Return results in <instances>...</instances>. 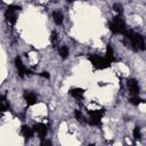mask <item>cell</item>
I'll use <instances>...</instances> for the list:
<instances>
[{"instance_id":"3957f363","label":"cell","mask_w":146,"mask_h":146,"mask_svg":"<svg viewBox=\"0 0 146 146\" xmlns=\"http://www.w3.org/2000/svg\"><path fill=\"white\" fill-rule=\"evenodd\" d=\"M88 59L91 62V64L98 68V70H103V68H106L111 65V62L107 60L105 57H100L99 55H96V54H92V55H89L88 56Z\"/></svg>"},{"instance_id":"ffe728a7","label":"cell","mask_w":146,"mask_h":146,"mask_svg":"<svg viewBox=\"0 0 146 146\" xmlns=\"http://www.w3.org/2000/svg\"><path fill=\"white\" fill-rule=\"evenodd\" d=\"M40 75H41L42 78H46V79H49V76H50L48 72H41V73H40Z\"/></svg>"},{"instance_id":"2e32d148","label":"cell","mask_w":146,"mask_h":146,"mask_svg":"<svg viewBox=\"0 0 146 146\" xmlns=\"http://www.w3.org/2000/svg\"><path fill=\"white\" fill-rule=\"evenodd\" d=\"M74 115H75V117H76V120H78L79 122H84V121H86L84 116L82 115V113H81L80 111H78V110H76V111L74 112Z\"/></svg>"},{"instance_id":"5b68a950","label":"cell","mask_w":146,"mask_h":146,"mask_svg":"<svg viewBox=\"0 0 146 146\" xmlns=\"http://www.w3.org/2000/svg\"><path fill=\"white\" fill-rule=\"evenodd\" d=\"M103 114H104V110H98V111H92V112H89V119H88V122L89 124L91 125H102V117H103Z\"/></svg>"},{"instance_id":"9a60e30c","label":"cell","mask_w":146,"mask_h":146,"mask_svg":"<svg viewBox=\"0 0 146 146\" xmlns=\"http://www.w3.org/2000/svg\"><path fill=\"white\" fill-rule=\"evenodd\" d=\"M130 103L133 104V105H138V104H140V103H144V100H143L141 98H139L137 95H133V96L130 98Z\"/></svg>"},{"instance_id":"30bf717a","label":"cell","mask_w":146,"mask_h":146,"mask_svg":"<svg viewBox=\"0 0 146 146\" xmlns=\"http://www.w3.org/2000/svg\"><path fill=\"white\" fill-rule=\"evenodd\" d=\"M21 133H22V136L27 140V139H30V138L33 136V129L30 128V127H27V125H22V128H21Z\"/></svg>"},{"instance_id":"52a82bcc","label":"cell","mask_w":146,"mask_h":146,"mask_svg":"<svg viewBox=\"0 0 146 146\" xmlns=\"http://www.w3.org/2000/svg\"><path fill=\"white\" fill-rule=\"evenodd\" d=\"M33 131L38 132V135H39L40 138L42 139V138H46L47 132H48V129H47L46 124H43V123H35V124L33 125Z\"/></svg>"},{"instance_id":"8992f818","label":"cell","mask_w":146,"mask_h":146,"mask_svg":"<svg viewBox=\"0 0 146 146\" xmlns=\"http://www.w3.org/2000/svg\"><path fill=\"white\" fill-rule=\"evenodd\" d=\"M15 66H16V68H17L18 75H19L21 78H23L25 74H31V73H32L30 70H27V68L24 66V64L22 63L21 57H18V56L15 58Z\"/></svg>"},{"instance_id":"9c48e42d","label":"cell","mask_w":146,"mask_h":146,"mask_svg":"<svg viewBox=\"0 0 146 146\" xmlns=\"http://www.w3.org/2000/svg\"><path fill=\"white\" fill-rule=\"evenodd\" d=\"M24 99L26 102V104L30 106V105H34L36 103V95L32 91H25L24 92Z\"/></svg>"},{"instance_id":"7a4b0ae2","label":"cell","mask_w":146,"mask_h":146,"mask_svg":"<svg viewBox=\"0 0 146 146\" xmlns=\"http://www.w3.org/2000/svg\"><path fill=\"white\" fill-rule=\"evenodd\" d=\"M108 27L113 33H120V34H123L127 30L125 23L121 16H115L113 18V22L108 24Z\"/></svg>"},{"instance_id":"5bb4252c","label":"cell","mask_w":146,"mask_h":146,"mask_svg":"<svg viewBox=\"0 0 146 146\" xmlns=\"http://www.w3.org/2000/svg\"><path fill=\"white\" fill-rule=\"evenodd\" d=\"M58 52H59L62 58H67V56H68V48L66 46H62V47H59Z\"/></svg>"},{"instance_id":"277c9868","label":"cell","mask_w":146,"mask_h":146,"mask_svg":"<svg viewBox=\"0 0 146 146\" xmlns=\"http://www.w3.org/2000/svg\"><path fill=\"white\" fill-rule=\"evenodd\" d=\"M22 8L19 6H15V5H10L8 6L6 13H5V17L7 19L8 23H10L11 25H14L16 23L17 19V11H19Z\"/></svg>"},{"instance_id":"ba28073f","label":"cell","mask_w":146,"mask_h":146,"mask_svg":"<svg viewBox=\"0 0 146 146\" xmlns=\"http://www.w3.org/2000/svg\"><path fill=\"white\" fill-rule=\"evenodd\" d=\"M127 84H128V88L130 90V92L132 95H138L139 94V86H138V82L137 80L135 79H129L127 81Z\"/></svg>"},{"instance_id":"8fae6325","label":"cell","mask_w":146,"mask_h":146,"mask_svg":"<svg viewBox=\"0 0 146 146\" xmlns=\"http://www.w3.org/2000/svg\"><path fill=\"white\" fill-rule=\"evenodd\" d=\"M70 95L73 96L74 98H78V99H81L84 95V89H81V88H72L70 89Z\"/></svg>"},{"instance_id":"ac0fdd59","label":"cell","mask_w":146,"mask_h":146,"mask_svg":"<svg viewBox=\"0 0 146 146\" xmlns=\"http://www.w3.org/2000/svg\"><path fill=\"white\" fill-rule=\"evenodd\" d=\"M113 9H114L116 13L120 14V13L122 11V6H121L120 3H114V5H113Z\"/></svg>"},{"instance_id":"6da1fadb","label":"cell","mask_w":146,"mask_h":146,"mask_svg":"<svg viewBox=\"0 0 146 146\" xmlns=\"http://www.w3.org/2000/svg\"><path fill=\"white\" fill-rule=\"evenodd\" d=\"M123 34L131 41V44L135 47V49H139V50L145 49V42H144V38L141 34L135 33L130 30H125V32Z\"/></svg>"},{"instance_id":"7c38bea8","label":"cell","mask_w":146,"mask_h":146,"mask_svg":"<svg viewBox=\"0 0 146 146\" xmlns=\"http://www.w3.org/2000/svg\"><path fill=\"white\" fill-rule=\"evenodd\" d=\"M105 58L107 59V60H110L111 63L114 60V51H113V47H112V44H107V47H106V56H105Z\"/></svg>"},{"instance_id":"d6986e66","label":"cell","mask_w":146,"mask_h":146,"mask_svg":"<svg viewBox=\"0 0 146 146\" xmlns=\"http://www.w3.org/2000/svg\"><path fill=\"white\" fill-rule=\"evenodd\" d=\"M56 40H57V32H55V31H54V32H51V35H50V41L54 43Z\"/></svg>"},{"instance_id":"44dd1931","label":"cell","mask_w":146,"mask_h":146,"mask_svg":"<svg viewBox=\"0 0 146 146\" xmlns=\"http://www.w3.org/2000/svg\"><path fill=\"white\" fill-rule=\"evenodd\" d=\"M6 100H7V99H6V97H5V96H1V95H0V106H1V105H2V104H3L5 102H6Z\"/></svg>"},{"instance_id":"e0dca14e","label":"cell","mask_w":146,"mask_h":146,"mask_svg":"<svg viewBox=\"0 0 146 146\" xmlns=\"http://www.w3.org/2000/svg\"><path fill=\"white\" fill-rule=\"evenodd\" d=\"M132 133H133V138H135V139H140L141 132H140V128H139V127H135Z\"/></svg>"},{"instance_id":"4fadbf2b","label":"cell","mask_w":146,"mask_h":146,"mask_svg":"<svg viewBox=\"0 0 146 146\" xmlns=\"http://www.w3.org/2000/svg\"><path fill=\"white\" fill-rule=\"evenodd\" d=\"M52 19L56 24L60 25L63 23V14L60 11H54L52 13Z\"/></svg>"}]
</instances>
